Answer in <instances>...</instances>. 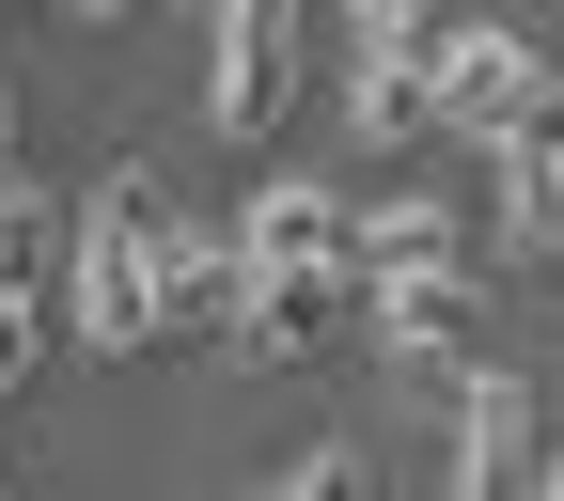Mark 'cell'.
<instances>
[{"mask_svg":"<svg viewBox=\"0 0 564 501\" xmlns=\"http://www.w3.org/2000/svg\"><path fill=\"white\" fill-rule=\"evenodd\" d=\"M345 314H361V220L329 173H282L236 220V345L314 361V345H345Z\"/></svg>","mask_w":564,"mask_h":501,"instance_id":"1","label":"cell"},{"mask_svg":"<svg viewBox=\"0 0 564 501\" xmlns=\"http://www.w3.org/2000/svg\"><path fill=\"white\" fill-rule=\"evenodd\" d=\"M299 47H314V0H220V32H204V110H220V141L282 126Z\"/></svg>","mask_w":564,"mask_h":501,"instance_id":"4","label":"cell"},{"mask_svg":"<svg viewBox=\"0 0 564 501\" xmlns=\"http://www.w3.org/2000/svg\"><path fill=\"white\" fill-rule=\"evenodd\" d=\"M204 329H236V236L158 220V345H204Z\"/></svg>","mask_w":564,"mask_h":501,"instance_id":"7","label":"cell"},{"mask_svg":"<svg viewBox=\"0 0 564 501\" xmlns=\"http://www.w3.org/2000/svg\"><path fill=\"white\" fill-rule=\"evenodd\" d=\"M423 0H345V47H377V32H408Z\"/></svg>","mask_w":564,"mask_h":501,"instance_id":"9","label":"cell"},{"mask_svg":"<svg viewBox=\"0 0 564 501\" xmlns=\"http://www.w3.org/2000/svg\"><path fill=\"white\" fill-rule=\"evenodd\" d=\"M158 220H173L158 173H95V204L63 220V298H47V314H79L110 361L158 345Z\"/></svg>","mask_w":564,"mask_h":501,"instance_id":"3","label":"cell"},{"mask_svg":"<svg viewBox=\"0 0 564 501\" xmlns=\"http://www.w3.org/2000/svg\"><path fill=\"white\" fill-rule=\"evenodd\" d=\"M95 17H126V0H95Z\"/></svg>","mask_w":564,"mask_h":501,"instance_id":"11","label":"cell"},{"mask_svg":"<svg viewBox=\"0 0 564 501\" xmlns=\"http://www.w3.org/2000/svg\"><path fill=\"white\" fill-rule=\"evenodd\" d=\"M518 79H533V47H518V32L440 17V47H423V126H502V110H518Z\"/></svg>","mask_w":564,"mask_h":501,"instance_id":"6","label":"cell"},{"mask_svg":"<svg viewBox=\"0 0 564 501\" xmlns=\"http://www.w3.org/2000/svg\"><path fill=\"white\" fill-rule=\"evenodd\" d=\"M0 173H17V95H0Z\"/></svg>","mask_w":564,"mask_h":501,"instance_id":"10","label":"cell"},{"mask_svg":"<svg viewBox=\"0 0 564 501\" xmlns=\"http://www.w3.org/2000/svg\"><path fill=\"white\" fill-rule=\"evenodd\" d=\"M533 455H549V407H533V377H455V486H533Z\"/></svg>","mask_w":564,"mask_h":501,"instance_id":"5","label":"cell"},{"mask_svg":"<svg viewBox=\"0 0 564 501\" xmlns=\"http://www.w3.org/2000/svg\"><path fill=\"white\" fill-rule=\"evenodd\" d=\"M32 345H47V282H0V392L32 377Z\"/></svg>","mask_w":564,"mask_h":501,"instance_id":"8","label":"cell"},{"mask_svg":"<svg viewBox=\"0 0 564 501\" xmlns=\"http://www.w3.org/2000/svg\"><path fill=\"white\" fill-rule=\"evenodd\" d=\"M361 329L392 345L408 377H455L470 361V220L455 204H377L361 220Z\"/></svg>","mask_w":564,"mask_h":501,"instance_id":"2","label":"cell"}]
</instances>
